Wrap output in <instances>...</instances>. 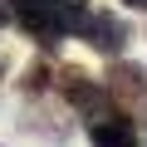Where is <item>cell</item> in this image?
<instances>
[{
    "label": "cell",
    "instance_id": "obj_4",
    "mask_svg": "<svg viewBox=\"0 0 147 147\" xmlns=\"http://www.w3.org/2000/svg\"><path fill=\"white\" fill-rule=\"evenodd\" d=\"M88 142L93 147H137V127L127 113H108V118H93Z\"/></svg>",
    "mask_w": 147,
    "mask_h": 147
},
{
    "label": "cell",
    "instance_id": "obj_7",
    "mask_svg": "<svg viewBox=\"0 0 147 147\" xmlns=\"http://www.w3.org/2000/svg\"><path fill=\"white\" fill-rule=\"evenodd\" d=\"M5 25H10V10H5V5H0V30H5Z\"/></svg>",
    "mask_w": 147,
    "mask_h": 147
},
{
    "label": "cell",
    "instance_id": "obj_8",
    "mask_svg": "<svg viewBox=\"0 0 147 147\" xmlns=\"http://www.w3.org/2000/svg\"><path fill=\"white\" fill-rule=\"evenodd\" d=\"M0 79H5V54H0Z\"/></svg>",
    "mask_w": 147,
    "mask_h": 147
},
{
    "label": "cell",
    "instance_id": "obj_3",
    "mask_svg": "<svg viewBox=\"0 0 147 147\" xmlns=\"http://www.w3.org/2000/svg\"><path fill=\"white\" fill-rule=\"evenodd\" d=\"M79 39H88L98 54H108V59H118L123 49H127V39H132V30H127V20H118V10H88V20H84V30H79Z\"/></svg>",
    "mask_w": 147,
    "mask_h": 147
},
{
    "label": "cell",
    "instance_id": "obj_1",
    "mask_svg": "<svg viewBox=\"0 0 147 147\" xmlns=\"http://www.w3.org/2000/svg\"><path fill=\"white\" fill-rule=\"evenodd\" d=\"M59 93H64V103H69V108H79L84 118H108V113H113L108 88L93 79V74H84L79 64L59 69Z\"/></svg>",
    "mask_w": 147,
    "mask_h": 147
},
{
    "label": "cell",
    "instance_id": "obj_6",
    "mask_svg": "<svg viewBox=\"0 0 147 147\" xmlns=\"http://www.w3.org/2000/svg\"><path fill=\"white\" fill-rule=\"evenodd\" d=\"M123 5H127V10H147V0H123Z\"/></svg>",
    "mask_w": 147,
    "mask_h": 147
},
{
    "label": "cell",
    "instance_id": "obj_2",
    "mask_svg": "<svg viewBox=\"0 0 147 147\" xmlns=\"http://www.w3.org/2000/svg\"><path fill=\"white\" fill-rule=\"evenodd\" d=\"M103 88H108V98H113V113H147V69H142V64L113 59Z\"/></svg>",
    "mask_w": 147,
    "mask_h": 147
},
{
    "label": "cell",
    "instance_id": "obj_5",
    "mask_svg": "<svg viewBox=\"0 0 147 147\" xmlns=\"http://www.w3.org/2000/svg\"><path fill=\"white\" fill-rule=\"evenodd\" d=\"M49 84H54V69H49V64H39V59L25 69V79H20V88H25V93H44Z\"/></svg>",
    "mask_w": 147,
    "mask_h": 147
}]
</instances>
